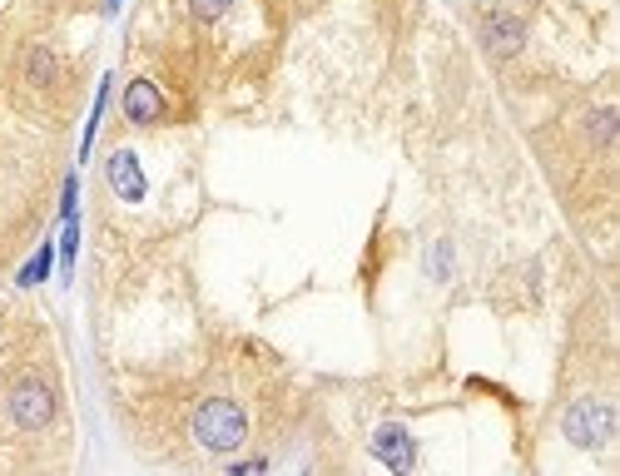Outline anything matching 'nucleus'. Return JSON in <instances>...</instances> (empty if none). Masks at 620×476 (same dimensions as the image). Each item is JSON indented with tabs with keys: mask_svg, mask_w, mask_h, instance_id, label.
I'll return each mask as SVG.
<instances>
[{
	"mask_svg": "<svg viewBox=\"0 0 620 476\" xmlns=\"http://www.w3.org/2000/svg\"><path fill=\"white\" fill-rule=\"evenodd\" d=\"M194 442L214 457H228L248 442V412L234 397H204L194 407Z\"/></svg>",
	"mask_w": 620,
	"mask_h": 476,
	"instance_id": "1",
	"label": "nucleus"
},
{
	"mask_svg": "<svg viewBox=\"0 0 620 476\" xmlns=\"http://www.w3.org/2000/svg\"><path fill=\"white\" fill-rule=\"evenodd\" d=\"M5 407H10V422L25 432H40L50 417H55V393H50L40 377H15V383L5 387Z\"/></svg>",
	"mask_w": 620,
	"mask_h": 476,
	"instance_id": "2",
	"label": "nucleus"
},
{
	"mask_svg": "<svg viewBox=\"0 0 620 476\" xmlns=\"http://www.w3.org/2000/svg\"><path fill=\"white\" fill-rule=\"evenodd\" d=\"M561 427L576 447H605L615 437V407L611 402H576Z\"/></svg>",
	"mask_w": 620,
	"mask_h": 476,
	"instance_id": "3",
	"label": "nucleus"
},
{
	"mask_svg": "<svg viewBox=\"0 0 620 476\" xmlns=\"http://www.w3.org/2000/svg\"><path fill=\"white\" fill-rule=\"evenodd\" d=\"M120 110L130 124H140V130H150V124H164V114H170V100H164V90L154 80H130L120 94Z\"/></svg>",
	"mask_w": 620,
	"mask_h": 476,
	"instance_id": "4",
	"label": "nucleus"
},
{
	"mask_svg": "<svg viewBox=\"0 0 620 476\" xmlns=\"http://www.w3.org/2000/svg\"><path fill=\"white\" fill-rule=\"evenodd\" d=\"M104 179H110V194L120 204H144V194H150V179H144V164L134 150H114L104 164Z\"/></svg>",
	"mask_w": 620,
	"mask_h": 476,
	"instance_id": "5",
	"label": "nucleus"
},
{
	"mask_svg": "<svg viewBox=\"0 0 620 476\" xmlns=\"http://www.w3.org/2000/svg\"><path fill=\"white\" fill-rule=\"evenodd\" d=\"M373 457L383 461V467H392V471H412L417 467L412 432H407L402 422H383V427L373 432Z\"/></svg>",
	"mask_w": 620,
	"mask_h": 476,
	"instance_id": "6",
	"label": "nucleus"
},
{
	"mask_svg": "<svg viewBox=\"0 0 620 476\" xmlns=\"http://www.w3.org/2000/svg\"><path fill=\"white\" fill-rule=\"evenodd\" d=\"M481 45H487L491 55H517V50L527 45V20H517V15H487V20H481Z\"/></svg>",
	"mask_w": 620,
	"mask_h": 476,
	"instance_id": "7",
	"label": "nucleus"
},
{
	"mask_svg": "<svg viewBox=\"0 0 620 476\" xmlns=\"http://www.w3.org/2000/svg\"><path fill=\"white\" fill-rule=\"evenodd\" d=\"M110 84H114V75H104V80H100V90H94V110H90V124H85V140H80V164L90 159L94 134H100V124H104V110H110Z\"/></svg>",
	"mask_w": 620,
	"mask_h": 476,
	"instance_id": "8",
	"label": "nucleus"
},
{
	"mask_svg": "<svg viewBox=\"0 0 620 476\" xmlns=\"http://www.w3.org/2000/svg\"><path fill=\"white\" fill-rule=\"evenodd\" d=\"M50 268H55V238H50V243H40V248H35V258H30L25 268L15 273V283H20V288H35V283H45V278H50Z\"/></svg>",
	"mask_w": 620,
	"mask_h": 476,
	"instance_id": "9",
	"label": "nucleus"
},
{
	"mask_svg": "<svg viewBox=\"0 0 620 476\" xmlns=\"http://www.w3.org/2000/svg\"><path fill=\"white\" fill-rule=\"evenodd\" d=\"M60 273H65V278H70V273H75V253H80V214L75 219H60Z\"/></svg>",
	"mask_w": 620,
	"mask_h": 476,
	"instance_id": "10",
	"label": "nucleus"
},
{
	"mask_svg": "<svg viewBox=\"0 0 620 476\" xmlns=\"http://www.w3.org/2000/svg\"><path fill=\"white\" fill-rule=\"evenodd\" d=\"M228 5H234V0H189V15H194L199 25H214V20L228 15Z\"/></svg>",
	"mask_w": 620,
	"mask_h": 476,
	"instance_id": "11",
	"label": "nucleus"
},
{
	"mask_svg": "<svg viewBox=\"0 0 620 476\" xmlns=\"http://www.w3.org/2000/svg\"><path fill=\"white\" fill-rule=\"evenodd\" d=\"M80 214V174H65V189H60V219Z\"/></svg>",
	"mask_w": 620,
	"mask_h": 476,
	"instance_id": "12",
	"label": "nucleus"
},
{
	"mask_svg": "<svg viewBox=\"0 0 620 476\" xmlns=\"http://www.w3.org/2000/svg\"><path fill=\"white\" fill-rule=\"evenodd\" d=\"M55 75V60H50V50H35V60H30V80L35 84H50Z\"/></svg>",
	"mask_w": 620,
	"mask_h": 476,
	"instance_id": "13",
	"label": "nucleus"
},
{
	"mask_svg": "<svg viewBox=\"0 0 620 476\" xmlns=\"http://www.w3.org/2000/svg\"><path fill=\"white\" fill-rule=\"evenodd\" d=\"M447 273H451V243H437V248H432V278L442 283Z\"/></svg>",
	"mask_w": 620,
	"mask_h": 476,
	"instance_id": "14",
	"label": "nucleus"
},
{
	"mask_svg": "<svg viewBox=\"0 0 620 476\" xmlns=\"http://www.w3.org/2000/svg\"><path fill=\"white\" fill-rule=\"evenodd\" d=\"M228 471H238V476H254V471H268V461L264 457H254V461H234Z\"/></svg>",
	"mask_w": 620,
	"mask_h": 476,
	"instance_id": "15",
	"label": "nucleus"
},
{
	"mask_svg": "<svg viewBox=\"0 0 620 476\" xmlns=\"http://www.w3.org/2000/svg\"><path fill=\"white\" fill-rule=\"evenodd\" d=\"M120 5H124V0H104V5H100V10H104V20H114V15H120Z\"/></svg>",
	"mask_w": 620,
	"mask_h": 476,
	"instance_id": "16",
	"label": "nucleus"
}]
</instances>
